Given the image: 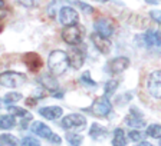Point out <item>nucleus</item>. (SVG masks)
Here are the masks:
<instances>
[{
  "label": "nucleus",
  "mask_w": 161,
  "mask_h": 146,
  "mask_svg": "<svg viewBox=\"0 0 161 146\" xmlns=\"http://www.w3.org/2000/svg\"><path fill=\"white\" fill-rule=\"evenodd\" d=\"M47 67H49L50 73L53 76H60L69 67V59H68V53L64 50H53L49 53L47 57Z\"/></svg>",
  "instance_id": "obj_1"
},
{
  "label": "nucleus",
  "mask_w": 161,
  "mask_h": 146,
  "mask_svg": "<svg viewBox=\"0 0 161 146\" xmlns=\"http://www.w3.org/2000/svg\"><path fill=\"white\" fill-rule=\"evenodd\" d=\"M0 146H19V140L10 133H3L0 135Z\"/></svg>",
  "instance_id": "obj_21"
},
{
  "label": "nucleus",
  "mask_w": 161,
  "mask_h": 146,
  "mask_svg": "<svg viewBox=\"0 0 161 146\" xmlns=\"http://www.w3.org/2000/svg\"><path fill=\"white\" fill-rule=\"evenodd\" d=\"M107 133H108L107 129H105L104 126L98 125V123H94V125L91 126V130H89V135L94 138V139H102Z\"/></svg>",
  "instance_id": "obj_19"
},
{
  "label": "nucleus",
  "mask_w": 161,
  "mask_h": 146,
  "mask_svg": "<svg viewBox=\"0 0 161 146\" xmlns=\"http://www.w3.org/2000/svg\"><path fill=\"white\" fill-rule=\"evenodd\" d=\"M3 7V0H0V9Z\"/></svg>",
  "instance_id": "obj_38"
},
{
  "label": "nucleus",
  "mask_w": 161,
  "mask_h": 146,
  "mask_svg": "<svg viewBox=\"0 0 161 146\" xmlns=\"http://www.w3.org/2000/svg\"><path fill=\"white\" fill-rule=\"evenodd\" d=\"M112 110V105H111L109 99L107 96H101L92 103V106L89 107V112L94 115V116H99V117H104L108 116Z\"/></svg>",
  "instance_id": "obj_5"
},
{
  "label": "nucleus",
  "mask_w": 161,
  "mask_h": 146,
  "mask_svg": "<svg viewBox=\"0 0 161 146\" xmlns=\"http://www.w3.org/2000/svg\"><path fill=\"white\" fill-rule=\"evenodd\" d=\"M22 93H19V92H9L6 95V96L3 97V100H4V103H7V105H10V103H16V102H19L20 99H22Z\"/></svg>",
  "instance_id": "obj_25"
},
{
  "label": "nucleus",
  "mask_w": 161,
  "mask_h": 146,
  "mask_svg": "<svg viewBox=\"0 0 161 146\" xmlns=\"http://www.w3.org/2000/svg\"><path fill=\"white\" fill-rule=\"evenodd\" d=\"M86 126V119L79 113H70L62 119V128L66 130H82Z\"/></svg>",
  "instance_id": "obj_4"
},
{
  "label": "nucleus",
  "mask_w": 161,
  "mask_h": 146,
  "mask_svg": "<svg viewBox=\"0 0 161 146\" xmlns=\"http://www.w3.org/2000/svg\"><path fill=\"white\" fill-rule=\"evenodd\" d=\"M95 2H101V3H105V2H108V0H95Z\"/></svg>",
  "instance_id": "obj_36"
},
{
  "label": "nucleus",
  "mask_w": 161,
  "mask_h": 146,
  "mask_svg": "<svg viewBox=\"0 0 161 146\" xmlns=\"http://www.w3.org/2000/svg\"><path fill=\"white\" fill-rule=\"evenodd\" d=\"M130 66V59L125 56H119V57H114L111 59L107 65H105V72L109 75H119L122 73L125 69H128Z\"/></svg>",
  "instance_id": "obj_8"
},
{
  "label": "nucleus",
  "mask_w": 161,
  "mask_h": 146,
  "mask_svg": "<svg viewBox=\"0 0 161 146\" xmlns=\"http://www.w3.org/2000/svg\"><path fill=\"white\" fill-rule=\"evenodd\" d=\"M66 53H68V59H69V66H72L74 69H80L84 66L85 55L78 46H70Z\"/></svg>",
  "instance_id": "obj_9"
},
{
  "label": "nucleus",
  "mask_w": 161,
  "mask_h": 146,
  "mask_svg": "<svg viewBox=\"0 0 161 146\" xmlns=\"http://www.w3.org/2000/svg\"><path fill=\"white\" fill-rule=\"evenodd\" d=\"M16 2L25 7H36L40 3V0H16Z\"/></svg>",
  "instance_id": "obj_28"
},
{
  "label": "nucleus",
  "mask_w": 161,
  "mask_h": 146,
  "mask_svg": "<svg viewBox=\"0 0 161 146\" xmlns=\"http://www.w3.org/2000/svg\"><path fill=\"white\" fill-rule=\"evenodd\" d=\"M49 140H50V142H53V143H60V142H62V139H60L58 135H55V133H52V136L49 138Z\"/></svg>",
  "instance_id": "obj_33"
},
{
  "label": "nucleus",
  "mask_w": 161,
  "mask_h": 146,
  "mask_svg": "<svg viewBox=\"0 0 161 146\" xmlns=\"http://www.w3.org/2000/svg\"><path fill=\"white\" fill-rule=\"evenodd\" d=\"M119 86V82H118V80H108L107 83H105V96H111V95H112V93L115 92V90H117V87Z\"/></svg>",
  "instance_id": "obj_24"
},
{
  "label": "nucleus",
  "mask_w": 161,
  "mask_h": 146,
  "mask_svg": "<svg viewBox=\"0 0 161 146\" xmlns=\"http://www.w3.org/2000/svg\"><path fill=\"white\" fill-rule=\"evenodd\" d=\"M7 110H9V113L12 115V116H14V117H32V115H30L26 109H23V107L9 106L7 107Z\"/></svg>",
  "instance_id": "obj_22"
},
{
  "label": "nucleus",
  "mask_w": 161,
  "mask_h": 146,
  "mask_svg": "<svg viewBox=\"0 0 161 146\" xmlns=\"http://www.w3.org/2000/svg\"><path fill=\"white\" fill-rule=\"evenodd\" d=\"M94 29L95 33L101 34L104 37H111L114 33V24L111 23V20L105 19V17H101L94 23Z\"/></svg>",
  "instance_id": "obj_10"
},
{
  "label": "nucleus",
  "mask_w": 161,
  "mask_h": 146,
  "mask_svg": "<svg viewBox=\"0 0 161 146\" xmlns=\"http://www.w3.org/2000/svg\"><path fill=\"white\" fill-rule=\"evenodd\" d=\"M91 40H92V43L95 44V47H97L102 55H108L111 52V49H112V44H111V42H109V37H104V36H101V34H98V33H94L92 36H91Z\"/></svg>",
  "instance_id": "obj_11"
},
{
  "label": "nucleus",
  "mask_w": 161,
  "mask_h": 146,
  "mask_svg": "<svg viewBox=\"0 0 161 146\" xmlns=\"http://www.w3.org/2000/svg\"><path fill=\"white\" fill-rule=\"evenodd\" d=\"M26 83V75L20 72H13V70H7V72L0 73V86L9 87V89H16Z\"/></svg>",
  "instance_id": "obj_3"
},
{
  "label": "nucleus",
  "mask_w": 161,
  "mask_h": 146,
  "mask_svg": "<svg viewBox=\"0 0 161 146\" xmlns=\"http://www.w3.org/2000/svg\"><path fill=\"white\" fill-rule=\"evenodd\" d=\"M147 135L154 139H161V125H151L147 129Z\"/></svg>",
  "instance_id": "obj_23"
},
{
  "label": "nucleus",
  "mask_w": 161,
  "mask_h": 146,
  "mask_svg": "<svg viewBox=\"0 0 161 146\" xmlns=\"http://www.w3.org/2000/svg\"><path fill=\"white\" fill-rule=\"evenodd\" d=\"M39 113L47 120H56L64 115V110L59 106H46V107H40Z\"/></svg>",
  "instance_id": "obj_12"
},
{
  "label": "nucleus",
  "mask_w": 161,
  "mask_h": 146,
  "mask_svg": "<svg viewBox=\"0 0 161 146\" xmlns=\"http://www.w3.org/2000/svg\"><path fill=\"white\" fill-rule=\"evenodd\" d=\"M65 4H68V0H53V2L47 6V14H49L50 17H55L59 13L60 7H64Z\"/></svg>",
  "instance_id": "obj_18"
},
{
  "label": "nucleus",
  "mask_w": 161,
  "mask_h": 146,
  "mask_svg": "<svg viewBox=\"0 0 161 146\" xmlns=\"http://www.w3.org/2000/svg\"><path fill=\"white\" fill-rule=\"evenodd\" d=\"M39 83L46 90H50V92H55V90H58V87H59L58 80L55 79V76L52 73H43V75L39 77Z\"/></svg>",
  "instance_id": "obj_14"
},
{
  "label": "nucleus",
  "mask_w": 161,
  "mask_h": 146,
  "mask_svg": "<svg viewBox=\"0 0 161 146\" xmlns=\"http://www.w3.org/2000/svg\"><path fill=\"white\" fill-rule=\"evenodd\" d=\"M144 43L151 47H161V33L157 30H148L144 34Z\"/></svg>",
  "instance_id": "obj_16"
},
{
  "label": "nucleus",
  "mask_w": 161,
  "mask_h": 146,
  "mask_svg": "<svg viewBox=\"0 0 161 146\" xmlns=\"http://www.w3.org/2000/svg\"><path fill=\"white\" fill-rule=\"evenodd\" d=\"M4 16H6V12H4V10H3V9H0V20L3 19V17H4Z\"/></svg>",
  "instance_id": "obj_34"
},
{
  "label": "nucleus",
  "mask_w": 161,
  "mask_h": 146,
  "mask_svg": "<svg viewBox=\"0 0 161 146\" xmlns=\"http://www.w3.org/2000/svg\"><path fill=\"white\" fill-rule=\"evenodd\" d=\"M137 146H153L151 143H148V142H141L140 145H137Z\"/></svg>",
  "instance_id": "obj_35"
},
{
  "label": "nucleus",
  "mask_w": 161,
  "mask_h": 146,
  "mask_svg": "<svg viewBox=\"0 0 161 146\" xmlns=\"http://www.w3.org/2000/svg\"><path fill=\"white\" fill-rule=\"evenodd\" d=\"M147 90L153 97L161 99V70H155V72L148 75Z\"/></svg>",
  "instance_id": "obj_6"
},
{
  "label": "nucleus",
  "mask_w": 161,
  "mask_h": 146,
  "mask_svg": "<svg viewBox=\"0 0 161 146\" xmlns=\"http://www.w3.org/2000/svg\"><path fill=\"white\" fill-rule=\"evenodd\" d=\"M22 146H39V142L35 138H25L22 140Z\"/></svg>",
  "instance_id": "obj_30"
},
{
  "label": "nucleus",
  "mask_w": 161,
  "mask_h": 146,
  "mask_svg": "<svg viewBox=\"0 0 161 146\" xmlns=\"http://www.w3.org/2000/svg\"><path fill=\"white\" fill-rule=\"evenodd\" d=\"M16 126V119L12 115H0V129L9 130Z\"/></svg>",
  "instance_id": "obj_17"
},
{
  "label": "nucleus",
  "mask_w": 161,
  "mask_h": 146,
  "mask_svg": "<svg viewBox=\"0 0 161 146\" xmlns=\"http://www.w3.org/2000/svg\"><path fill=\"white\" fill-rule=\"evenodd\" d=\"M30 130H32L35 135H37V136H40V138H45V139H49V138L52 136L50 128L42 122H33L32 126H30Z\"/></svg>",
  "instance_id": "obj_15"
},
{
  "label": "nucleus",
  "mask_w": 161,
  "mask_h": 146,
  "mask_svg": "<svg viewBox=\"0 0 161 146\" xmlns=\"http://www.w3.org/2000/svg\"><path fill=\"white\" fill-rule=\"evenodd\" d=\"M3 102H4L3 99H0V107H3V105H2V103H3Z\"/></svg>",
  "instance_id": "obj_37"
},
{
  "label": "nucleus",
  "mask_w": 161,
  "mask_h": 146,
  "mask_svg": "<svg viewBox=\"0 0 161 146\" xmlns=\"http://www.w3.org/2000/svg\"><path fill=\"white\" fill-rule=\"evenodd\" d=\"M85 34V29L80 24H72V26H65L62 30V39L66 42L69 46H78L82 43Z\"/></svg>",
  "instance_id": "obj_2"
},
{
  "label": "nucleus",
  "mask_w": 161,
  "mask_h": 146,
  "mask_svg": "<svg viewBox=\"0 0 161 146\" xmlns=\"http://www.w3.org/2000/svg\"><path fill=\"white\" fill-rule=\"evenodd\" d=\"M76 6L79 7V9L84 10L85 13H92V12H94V7L86 4V3H84V2H76Z\"/></svg>",
  "instance_id": "obj_31"
},
{
  "label": "nucleus",
  "mask_w": 161,
  "mask_h": 146,
  "mask_svg": "<svg viewBox=\"0 0 161 146\" xmlns=\"http://www.w3.org/2000/svg\"><path fill=\"white\" fill-rule=\"evenodd\" d=\"M58 17H59V22L64 26H72V24H76L78 20H79V14L78 12L69 4H65L64 7H60L59 13H58Z\"/></svg>",
  "instance_id": "obj_7"
},
{
  "label": "nucleus",
  "mask_w": 161,
  "mask_h": 146,
  "mask_svg": "<svg viewBox=\"0 0 161 146\" xmlns=\"http://www.w3.org/2000/svg\"><path fill=\"white\" fill-rule=\"evenodd\" d=\"M125 122H127L130 126H134V128H142L145 125V120L142 119L141 113L138 112L135 107H131L128 116L125 117Z\"/></svg>",
  "instance_id": "obj_13"
},
{
  "label": "nucleus",
  "mask_w": 161,
  "mask_h": 146,
  "mask_svg": "<svg viewBox=\"0 0 161 146\" xmlns=\"http://www.w3.org/2000/svg\"><path fill=\"white\" fill-rule=\"evenodd\" d=\"M66 139H68V142L70 143V145H74V146H76V145H79L80 142H82V136L80 135H76V133H68L66 135Z\"/></svg>",
  "instance_id": "obj_27"
},
{
  "label": "nucleus",
  "mask_w": 161,
  "mask_h": 146,
  "mask_svg": "<svg viewBox=\"0 0 161 146\" xmlns=\"http://www.w3.org/2000/svg\"><path fill=\"white\" fill-rule=\"evenodd\" d=\"M150 16L157 23H161V10H153V12H150Z\"/></svg>",
  "instance_id": "obj_32"
},
{
  "label": "nucleus",
  "mask_w": 161,
  "mask_h": 146,
  "mask_svg": "<svg viewBox=\"0 0 161 146\" xmlns=\"http://www.w3.org/2000/svg\"><path fill=\"white\" fill-rule=\"evenodd\" d=\"M112 146H127V139H125V133H124L122 129H115L114 130Z\"/></svg>",
  "instance_id": "obj_20"
},
{
  "label": "nucleus",
  "mask_w": 161,
  "mask_h": 146,
  "mask_svg": "<svg viewBox=\"0 0 161 146\" xmlns=\"http://www.w3.org/2000/svg\"><path fill=\"white\" fill-rule=\"evenodd\" d=\"M80 82L84 83V85H86V86H89V87L97 86V82H95V80H92L89 72H84V75L80 76Z\"/></svg>",
  "instance_id": "obj_26"
},
{
  "label": "nucleus",
  "mask_w": 161,
  "mask_h": 146,
  "mask_svg": "<svg viewBox=\"0 0 161 146\" xmlns=\"http://www.w3.org/2000/svg\"><path fill=\"white\" fill-rule=\"evenodd\" d=\"M128 136H130L131 140H134V142H140V140L144 138V133L140 132V130H131V132L128 133Z\"/></svg>",
  "instance_id": "obj_29"
}]
</instances>
